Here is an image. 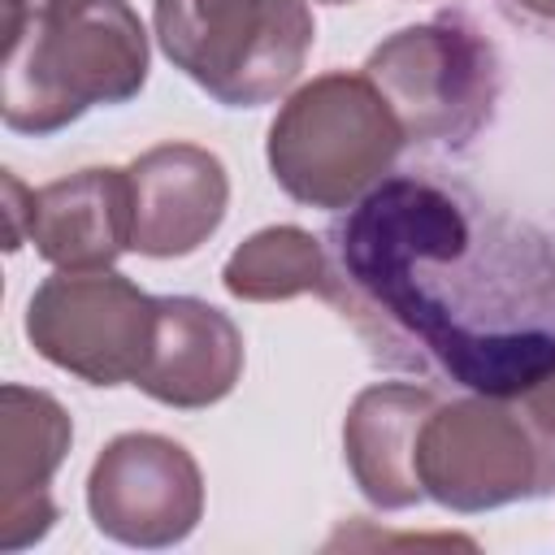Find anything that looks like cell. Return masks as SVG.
<instances>
[{
    "instance_id": "1",
    "label": "cell",
    "mask_w": 555,
    "mask_h": 555,
    "mask_svg": "<svg viewBox=\"0 0 555 555\" xmlns=\"http://www.w3.org/2000/svg\"><path fill=\"white\" fill-rule=\"evenodd\" d=\"M147 82V35L126 0H4V126L52 134Z\"/></svg>"
},
{
    "instance_id": "2",
    "label": "cell",
    "mask_w": 555,
    "mask_h": 555,
    "mask_svg": "<svg viewBox=\"0 0 555 555\" xmlns=\"http://www.w3.org/2000/svg\"><path fill=\"white\" fill-rule=\"evenodd\" d=\"M403 126L369 74H321L304 82L269 126L278 186L312 208H351L386 182Z\"/></svg>"
},
{
    "instance_id": "3",
    "label": "cell",
    "mask_w": 555,
    "mask_h": 555,
    "mask_svg": "<svg viewBox=\"0 0 555 555\" xmlns=\"http://www.w3.org/2000/svg\"><path fill=\"white\" fill-rule=\"evenodd\" d=\"M160 52L225 108L278 100L312 48L304 0H156Z\"/></svg>"
},
{
    "instance_id": "4",
    "label": "cell",
    "mask_w": 555,
    "mask_h": 555,
    "mask_svg": "<svg viewBox=\"0 0 555 555\" xmlns=\"http://www.w3.org/2000/svg\"><path fill=\"white\" fill-rule=\"evenodd\" d=\"M551 447L494 395L438 403L421 425L416 481L451 512H490L546 490L555 473Z\"/></svg>"
},
{
    "instance_id": "5",
    "label": "cell",
    "mask_w": 555,
    "mask_h": 555,
    "mask_svg": "<svg viewBox=\"0 0 555 555\" xmlns=\"http://www.w3.org/2000/svg\"><path fill=\"white\" fill-rule=\"evenodd\" d=\"M156 330V299L104 269H61L26 304V338L56 369L91 382H134Z\"/></svg>"
},
{
    "instance_id": "6",
    "label": "cell",
    "mask_w": 555,
    "mask_h": 555,
    "mask_svg": "<svg viewBox=\"0 0 555 555\" xmlns=\"http://www.w3.org/2000/svg\"><path fill=\"white\" fill-rule=\"evenodd\" d=\"M364 74L395 108L408 139H464L490 104V48L460 26L429 22L373 48Z\"/></svg>"
},
{
    "instance_id": "7",
    "label": "cell",
    "mask_w": 555,
    "mask_h": 555,
    "mask_svg": "<svg viewBox=\"0 0 555 555\" xmlns=\"http://www.w3.org/2000/svg\"><path fill=\"white\" fill-rule=\"evenodd\" d=\"M87 507L95 529L121 546H173L204 516V477L173 438L121 434L91 464Z\"/></svg>"
},
{
    "instance_id": "8",
    "label": "cell",
    "mask_w": 555,
    "mask_h": 555,
    "mask_svg": "<svg viewBox=\"0 0 555 555\" xmlns=\"http://www.w3.org/2000/svg\"><path fill=\"white\" fill-rule=\"evenodd\" d=\"M134 238L143 256H186L225 217V165L195 143H160L130 165Z\"/></svg>"
},
{
    "instance_id": "9",
    "label": "cell",
    "mask_w": 555,
    "mask_h": 555,
    "mask_svg": "<svg viewBox=\"0 0 555 555\" xmlns=\"http://www.w3.org/2000/svg\"><path fill=\"white\" fill-rule=\"evenodd\" d=\"M69 438L74 425L52 395L17 382L0 390V546L4 551H22L52 529L56 503L48 494V481L56 477Z\"/></svg>"
},
{
    "instance_id": "10",
    "label": "cell",
    "mask_w": 555,
    "mask_h": 555,
    "mask_svg": "<svg viewBox=\"0 0 555 555\" xmlns=\"http://www.w3.org/2000/svg\"><path fill=\"white\" fill-rule=\"evenodd\" d=\"M243 373L238 325L204 299H156V330L147 360L134 377L143 395L169 408H208L234 390Z\"/></svg>"
},
{
    "instance_id": "11",
    "label": "cell",
    "mask_w": 555,
    "mask_h": 555,
    "mask_svg": "<svg viewBox=\"0 0 555 555\" xmlns=\"http://www.w3.org/2000/svg\"><path fill=\"white\" fill-rule=\"evenodd\" d=\"M26 238L56 269L113 264L134 238L130 169H82L39 186Z\"/></svg>"
},
{
    "instance_id": "12",
    "label": "cell",
    "mask_w": 555,
    "mask_h": 555,
    "mask_svg": "<svg viewBox=\"0 0 555 555\" xmlns=\"http://www.w3.org/2000/svg\"><path fill=\"white\" fill-rule=\"evenodd\" d=\"M438 399L408 382H382L356 395L343 425L347 468L373 507H412L425 499L416 481V442Z\"/></svg>"
},
{
    "instance_id": "13",
    "label": "cell",
    "mask_w": 555,
    "mask_h": 555,
    "mask_svg": "<svg viewBox=\"0 0 555 555\" xmlns=\"http://www.w3.org/2000/svg\"><path fill=\"white\" fill-rule=\"evenodd\" d=\"M221 282L234 299L273 304L304 291H330V264L321 243L299 225H269L251 234L221 269Z\"/></svg>"
},
{
    "instance_id": "14",
    "label": "cell",
    "mask_w": 555,
    "mask_h": 555,
    "mask_svg": "<svg viewBox=\"0 0 555 555\" xmlns=\"http://www.w3.org/2000/svg\"><path fill=\"white\" fill-rule=\"evenodd\" d=\"M30 199L35 191H26L13 173H4V217H9V251L22 247L26 230H30Z\"/></svg>"
},
{
    "instance_id": "15",
    "label": "cell",
    "mask_w": 555,
    "mask_h": 555,
    "mask_svg": "<svg viewBox=\"0 0 555 555\" xmlns=\"http://www.w3.org/2000/svg\"><path fill=\"white\" fill-rule=\"evenodd\" d=\"M520 399H525V416L533 421V429L555 442V369L538 386H529Z\"/></svg>"
},
{
    "instance_id": "16",
    "label": "cell",
    "mask_w": 555,
    "mask_h": 555,
    "mask_svg": "<svg viewBox=\"0 0 555 555\" xmlns=\"http://www.w3.org/2000/svg\"><path fill=\"white\" fill-rule=\"evenodd\" d=\"M516 4H525L529 13H542V17H555V0H516Z\"/></svg>"
},
{
    "instance_id": "17",
    "label": "cell",
    "mask_w": 555,
    "mask_h": 555,
    "mask_svg": "<svg viewBox=\"0 0 555 555\" xmlns=\"http://www.w3.org/2000/svg\"><path fill=\"white\" fill-rule=\"evenodd\" d=\"M325 4H351V0H325Z\"/></svg>"
},
{
    "instance_id": "18",
    "label": "cell",
    "mask_w": 555,
    "mask_h": 555,
    "mask_svg": "<svg viewBox=\"0 0 555 555\" xmlns=\"http://www.w3.org/2000/svg\"><path fill=\"white\" fill-rule=\"evenodd\" d=\"M26 4H39V0H26Z\"/></svg>"
}]
</instances>
